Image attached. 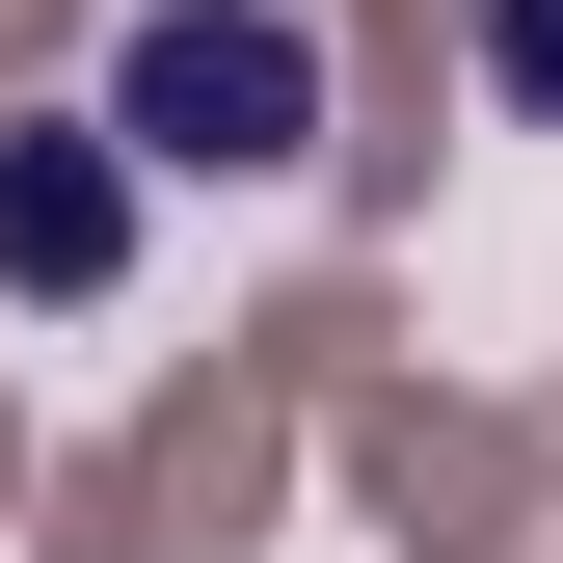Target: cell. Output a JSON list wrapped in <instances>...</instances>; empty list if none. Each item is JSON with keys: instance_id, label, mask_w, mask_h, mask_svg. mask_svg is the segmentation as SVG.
Segmentation results:
<instances>
[{"instance_id": "6da1fadb", "label": "cell", "mask_w": 563, "mask_h": 563, "mask_svg": "<svg viewBox=\"0 0 563 563\" xmlns=\"http://www.w3.org/2000/svg\"><path fill=\"white\" fill-rule=\"evenodd\" d=\"M108 134H134V188H296L322 162V27L296 0H134L108 27Z\"/></svg>"}, {"instance_id": "7a4b0ae2", "label": "cell", "mask_w": 563, "mask_h": 563, "mask_svg": "<svg viewBox=\"0 0 563 563\" xmlns=\"http://www.w3.org/2000/svg\"><path fill=\"white\" fill-rule=\"evenodd\" d=\"M108 268H134V134L81 108V134L0 162V296H108Z\"/></svg>"}, {"instance_id": "3957f363", "label": "cell", "mask_w": 563, "mask_h": 563, "mask_svg": "<svg viewBox=\"0 0 563 563\" xmlns=\"http://www.w3.org/2000/svg\"><path fill=\"white\" fill-rule=\"evenodd\" d=\"M483 81H510V108H563V0H510V27H483Z\"/></svg>"}]
</instances>
